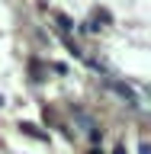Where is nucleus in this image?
Listing matches in <instances>:
<instances>
[{
    "label": "nucleus",
    "mask_w": 151,
    "mask_h": 154,
    "mask_svg": "<svg viewBox=\"0 0 151 154\" xmlns=\"http://www.w3.org/2000/svg\"><path fill=\"white\" fill-rule=\"evenodd\" d=\"M109 87H113V90H116L119 96H125V100H129L132 106H138V96L132 93V87H125V84H116V80H109Z\"/></svg>",
    "instance_id": "nucleus-1"
},
{
    "label": "nucleus",
    "mask_w": 151,
    "mask_h": 154,
    "mask_svg": "<svg viewBox=\"0 0 151 154\" xmlns=\"http://www.w3.org/2000/svg\"><path fill=\"white\" fill-rule=\"evenodd\" d=\"M23 132H26V135H32V138H45V135H42V132H39V128H36V125H23Z\"/></svg>",
    "instance_id": "nucleus-2"
}]
</instances>
